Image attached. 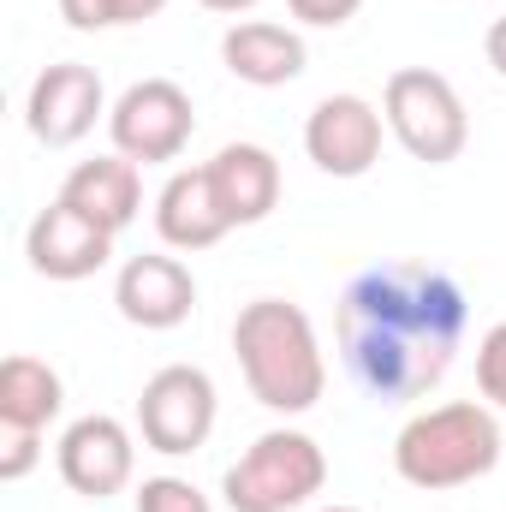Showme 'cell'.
I'll list each match as a JSON object with an SVG mask.
<instances>
[{"label": "cell", "mask_w": 506, "mask_h": 512, "mask_svg": "<svg viewBox=\"0 0 506 512\" xmlns=\"http://www.w3.org/2000/svg\"><path fill=\"white\" fill-rule=\"evenodd\" d=\"M465 322V286L429 262H376L340 292V352L376 405H411L447 382Z\"/></svg>", "instance_id": "1"}, {"label": "cell", "mask_w": 506, "mask_h": 512, "mask_svg": "<svg viewBox=\"0 0 506 512\" xmlns=\"http://www.w3.org/2000/svg\"><path fill=\"white\" fill-rule=\"evenodd\" d=\"M233 352L251 387L256 405H268L274 417H304L322 387H328V364H322V340L310 328V316L286 298H251L233 322Z\"/></svg>", "instance_id": "2"}, {"label": "cell", "mask_w": 506, "mask_h": 512, "mask_svg": "<svg viewBox=\"0 0 506 512\" xmlns=\"http://www.w3.org/2000/svg\"><path fill=\"white\" fill-rule=\"evenodd\" d=\"M495 465H501V423L477 399L429 405L393 435V471H399V483H411L423 495L465 489V483L489 477Z\"/></svg>", "instance_id": "3"}, {"label": "cell", "mask_w": 506, "mask_h": 512, "mask_svg": "<svg viewBox=\"0 0 506 512\" xmlns=\"http://www.w3.org/2000/svg\"><path fill=\"white\" fill-rule=\"evenodd\" d=\"M328 489V453L304 429H268L221 477L233 512H298Z\"/></svg>", "instance_id": "4"}, {"label": "cell", "mask_w": 506, "mask_h": 512, "mask_svg": "<svg viewBox=\"0 0 506 512\" xmlns=\"http://www.w3.org/2000/svg\"><path fill=\"white\" fill-rule=\"evenodd\" d=\"M381 120L399 137V149L423 167H447L465 155L471 143V114L459 102V90L429 72V66H399L381 90Z\"/></svg>", "instance_id": "5"}, {"label": "cell", "mask_w": 506, "mask_h": 512, "mask_svg": "<svg viewBox=\"0 0 506 512\" xmlns=\"http://www.w3.org/2000/svg\"><path fill=\"white\" fill-rule=\"evenodd\" d=\"M215 411H221V399H215L209 370H197V364H161L143 382V393H137V435H143L149 453L185 459V453H197L209 441Z\"/></svg>", "instance_id": "6"}, {"label": "cell", "mask_w": 506, "mask_h": 512, "mask_svg": "<svg viewBox=\"0 0 506 512\" xmlns=\"http://www.w3.org/2000/svg\"><path fill=\"white\" fill-rule=\"evenodd\" d=\"M191 131H197V108H191V96L173 78H143V84H131L126 96L108 108L114 155L143 161V167L149 161H179Z\"/></svg>", "instance_id": "7"}, {"label": "cell", "mask_w": 506, "mask_h": 512, "mask_svg": "<svg viewBox=\"0 0 506 512\" xmlns=\"http://www.w3.org/2000/svg\"><path fill=\"white\" fill-rule=\"evenodd\" d=\"M54 465H60V483L84 501H108L120 495L137 471V447H131V429L108 411H90L78 423H66L60 447H54Z\"/></svg>", "instance_id": "8"}, {"label": "cell", "mask_w": 506, "mask_h": 512, "mask_svg": "<svg viewBox=\"0 0 506 512\" xmlns=\"http://www.w3.org/2000/svg\"><path fill=\"white\" fill-rule=\"evenodd\" d=\"M381 108L340 90V96H322L304 120V155L328 173V179H364L381 161Z\"/></svg>", "instance_id": "9"}, {"label": "cell", "mask_w": 506, "mask_h": 512, "mask_svg": "<svg viewBox=\"0 0 506 512\" xmlns=\"http://www.w3.org/2000/svg\"><path fill=\"white\" fill-rule=\"evenodd\" d=\"M96 114H108V90H102L96 66H78V60L42 66L36 84H30V96H24V126L48 149H66V143L90 137Z\"/></svg>", "instance_id": "10"}, {"label": "cell", "mask_w": 506, "mask_h": 512, "mask_svg": "<svg viewBox=\"0 0 506 512\" xmlns=\"http://www.w3.org/2000/svg\"><path fill=\"white\" fill-rule=\"evenodd\" d=\"M24 256H30V268H36L42 280H90V274L108 268L114 233L96 227V221H84L72 203L54 197V203L24 227Z\"/></svg>", "instance_id": "11"}, {"label": "cell", "mask_w": 506, "mask_h": 512, "mask_svg": "<svg viewBox=\"0 0 506 512\" xmlns=\"http://www.w3.org/2000/svg\"><path fill=\"white\" fill-rule=\"evenodd\" d=\"M114 304H120V316L131 328L167 334L197 310V280H191V268L179 256H161V251L131 256L120 268V280H114Z\"/></svg>", "instance_id": "12"}, {"label": "cell", "mask_w": 506, "mask_h": 512, "mask_svg": "<svg viewBox=\"0 0 506 512\" xmlns=\"http://www.w3.org/2000/svg\"><path fill=\"white\" fill-rule=\"evenodd\" d=\"M209 167V185H215V203L233 227H256L274 215L280 203V161L262 149V143H221Z\"/></svg>", "instance_id": "13"}, {"label": "cell", "mask_w": 506, "mask_h": 512, "mask_svg": "<svg viewBox=\"0 0 506 512\" xmlns=\"http://www.w3.org/2000/svg\"><path fill=\"white\" fill-rule=\"evenodd\" d=\"M60 203H72L84 221L108 227L114 239L126 233L131 221L143 215V179H137V161L126 155H96V161H78L60 185Z\"/></svg>", "instance_id": "14"}, {"label": "cell", "mask_w": 506, "mask_h": 512, "mask_svg": "<svg viewBox=\"0 0 506 512\" xmlns=\"http://www.w3.org/2000/svg\"><path fill=\"white\" fill-rule=\"evenodd\" d=\"M155 233H161V245H173V251H209V245H221V239L233 233V221H227L221 203H215L209 167H179V173L161 185V197H155Z\"/></svg>", "instance_id": "15"}, {"label": "cell", "mask_w": 506, "mask_h": 512, "mask_svg": "<svg viewBox=\"0 0 506 512\" xmlns=\"http://www.w3.org/2000/svg\"><path fill=\"white\" fill-rule=\"evenodd\" d=\"M221 60L239 84L256 90H280L304 72V36L292 24H268V18H239L227 36H221Z\"/></svg>", "instance_id": "16"}, {"label": "cell", "mask_w": 506, "mask_h": 512, "mask_svg": "<svg viewBox=\"0 0 506 512\" xmlns=\"http://www.w3.org/2000/svg\"><path fill=\"white\" fill-rule=\"evenodd\" d=\"M66 405V382L48 358H30V352H12L0 364V423L12 429H48Z\"/></svg>", "instance_id": "17"}, {"label": "cell", "mask_w": 506, "mask_h": 512, "mask_svg": "<svg viewBox=\"0 0 506 512\" xmlns=\"http://www.w3.org/2000/svg\"><path fill=\"white\" fill-rule=\"evenodd\" d=\"M137 512H215V507L191 477H143L137 483Z\"/></svg>", "instance_id": "18"}, {"label": "cell", "mask_w": 506, "mask_h": 512, "mask_svg": "<svg viewBox=\"0 0 506 512\" xmlns=\"http://www.w3.org/2000/svg\"><path fill=\"white\" fill-rule=\"evenodd\" d=\"M477 387H483V399L495 411H506V322H495L477 340Z\"/></svg>", "instance_id": "19"}, {"label": "cell", "mask_w": 506, "mask_h": 512, "mask_svg": "<svg viewBox=\"0 0 506 512\" xmlns=\"http://www.w3.org/2000/svg\"><path fill=\"white\" fill-rule=\"evenodd\" d=\"M42 465V429H12L0 423V483H18Z\"/></svg>", "instance_id": "20"}, {"label": "cell", "mask_w": 506, "mask_h": 512, "mask_svg": "<svg viewBox=\"0 0 506 512\" xmlns=\"http://www.w3.org/2000/svg\"><path fill=\"white\" fill-rule=\"evenodd\" d=\"M358 6L364 0H286V12L310 30H340L346 18H358Z\"/></svg>", "instance_id": "21"}, {"label": "cell", "mask_w": 506, "mask_h": 512, "mask_svg": "<svg viewBox=\"0 0 506 512\" xmlns=\"http://www.w3.org/2000/svg\"><path fill=\"white\" fill-rule=\"evenodd\" d=\"M60 18H66L72 30H114V24H120L114 0H60Z\"/></svg>", "instance_id": "22"}, {"label": "cell", "mask_w": 506, "mask_h": 512, "mask_svg": "<svg viewBox=\"0 0 506 512\" xmlns=\"http://www.w3.org/2000/svg\"><path fill=\"white\" fill-rule=\"evenodd\" d=\"M483 54H489V66L506 78V12L489 24V36H483Z\"/></svg>", "instance_id": "23"}, {"label": "cell", "mask_w": 506, "mask_h": 512, "mask_svg": "<svg viewBox=\"0 0 506 512\" xmlns=\"http://www.w3.org/2000/svg\"><path fill=\"white\" fill-rule=\"evenodd\" d=\"M167 0H114V12H120V24H143V18H155Z\"/></svg>", "instance_id": "24"}, {"label": "cell", "mask_w": 506, "mask_h": 512, "mask_svg": "<svg viewBox=\"0 0 506 512\" xmlns=\"http://www.w3.org/2000/svg\"><path fill=\"white\" fill-rule=\"evenodd\" d=\"M203 6H209V12H233V18H239V12H251L256 0H203Z\"/></svg>", "instance_id": "25"}, {"label": "cell", "mask_w": 506, "mask_h": 512, "mask_svg": "<svg viewBox=\"0 0 506 512\" xmlns=\"http://www.w3.org/2000/svg\"><path fill=\"white\" fill-rule=\"evenodd\" d=\"M316 512H364V507H316Z\"/></svg>", "instance_id": "26"}]
</instances>
